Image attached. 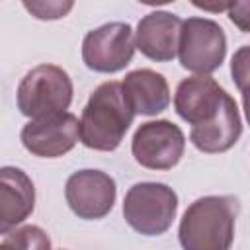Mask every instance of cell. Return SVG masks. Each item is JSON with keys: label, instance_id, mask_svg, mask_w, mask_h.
<instances>
[{"label": "cell", "instance_id": "obj_1", "mask_svg": "<svg viewBox=\"0 0 250 250\" xmlns=\"http://www.w3.org/2000/svg\"><path fill=\"white\" fill-rule=\"evenodd\" d=\"M135 115L123 84L117 80L102 82L82 109L80 143L90 150L111 152L125 139Z\"/></svg>", "mask_w": 250, "mask_h": 250}, {"label": "cell", "instance_id": "obj_2", "mask_svg": "<svg viewBox=\"0 0 250 250\" xmlns=\"http://www.w3.org/2000/svg\"><path fill=\"white\" fill-rule=\"evenodd\" d=\"M240 201L234 195H203L188 205L180 219L182 250H230Z\"/></svg>", "mask_w": 250, "mask_h": 250}, {"label": "cell", "instance_id": "obj_3", "mask_svg": "<svg viewBox=\"0 0 250 250\" xmlns=\"http://www.w3.org/2000/svg\"><path fill=\"white\" fill-rule=\"evenodd\" d=\"M74 86L68 72L57 64H37L18 84L16 104L21 115L39 119L62 113L72 104Z\"/></svg>", "mask_w": 250, "mask_h": 250}, {"label": "cell", "instance_id": "obj_4", "mask_svg": "<svg viewBox=\"0 0 250 250\" xmlns=\"http://www.w3.org/2000/svg\"><path fill=\"white\" fill-rule=\"evenodd\" d=\"M178 213V193L162 182H139L123 197L125 223L143 236L164 234Z\"/></svg>", "mask_w": 250, "mask_h": 250}, {"label": "cell", "instance_id": "obj_5", "mask_svg": "<svg viewBox=\"0 0 250 250\" xmlns=\"http://www.w3.org/2000/svg\"><path fill=\"white\" fill-rule=\"evenodd\" d=\"M227 57L225 29L209 18H188L182 25L178 59L180 64L195 76H209L221 68Z\"/></svg>", "mask_w": 250, "mask_h": 250}, {"label": "cell", "instance_id": "obj_6", "mask_svg": "<svg viewBox=\"0 0 250 250\" xmlns=\"http://www.w3.org/2000/svg\"><path fill=\"white\" fill-rule=\"evenodd\" d=\"M137 51L135 31L125 21H109L92 31L82 39V61L84 64L102 74H113L123 70Z\"/></svg>", "mask_w": 250, "mask_h": 250}, {"label": "cell", "instance_id": "obj_7", "mask_svg": "<svg viewBox=\"0 0 250 250\" xmlns=\"http://www.w3.org/2000/svg\"><path fill=\"white\" fill-rule=\"evenodd\" d=\"M184 150L186 135L168 119L141 123L131 141L133 158L148 170H172L182 160Z\"/></svg>", "mask_w": 250, "mask_h": 250}, {"label": "cell", "instance_id": "obj_8", "mask_svg": "<svg viewBox=\"0 0 250 250\" xmlns=\"http://www.w3.org/2000/svg\"><path fill=\"white\" fill-rule=\"evenodd\" d=\"M232 96L211 76L184 78L174 94V109L191 129L207 127L219 119Z\"/></svg>", "mask_w": 250, "mask_h": 250}, {"label": "cell", "instance_id": "obj_9", "mask_svg": "<svg viewBox=\"0 0 250 250\" xmlns=\"http://www.w3.org/2000/svg\"><path fill=\"white\" fill-rule=\"evenodd\" d=\"M115 180L102 170H76L64 184V199L70 211L84 221H98L109 215L115 205Z\"/></svg>", "mask_w": 250, "mask_h": 250}, {"label": "cell", "instance_id": "obj_10", "mask_svg": "<svg viewBox=\"0 0 250 250\" xmlns=\"http://www.w3.org/2000/svg\"><path fill=\"white\" fill-rule=\"evenodd\" d=\"M20 141L37 158H59L80 141V121L70 111L29 119L20 131Z\"/></svg>", "mask_w": 250, "mask_h": 250}, {"label": "cell", "instance_id": "obj_11", "mask_svg": "<svg viewBox=\"0 0 250 250\" xmlns=\"http://www.w3.org/2000/svg\"><path fill=\"white\" fill-rule=\"evenodd\" d=\"M184 20L172 12L156 10L143 16L137 23V49L150 61L168 62L178 57Z\"/></svg>", "mask_w": 250, "mask_h": 250}, {"label": "cell", "instance_id": "obj_12", "mask_svg": "<svg viewBox=\"0 0 250 250\" xmlns=\"http://www.w3.org/2000/svg\"><path fill=\"white\" fill-rule=\"evenodd\" d=\"M35 209V186L31 178L16 166L0 170V232L18 229Z\"/></svg>", "mask_w": 250, "mask_h": 250}, {"label": "cell", "instance_id": "obj_13", "mask_svg": "<svg viewBox=\"0 0 250 250\" xmlns=\"http://www.w3.org/2000/svg\"><path fill=\"white\" fill-rule=\"evenodd\" d=\"M121 84L133 111L139 115H158L170 105V86L164 74L152 68L131 70Z\"/></svg>", "mask_w": 250, "mask_h": 250}, {"label": "cell", "instance_id": "obj_14", "mask_svg": "<svg viewBox=\"0 0 250 250\" xmlns=\"http://www.w3.org/2000/svg\"><path fill=\"white\" fill-rule=\"evenodd\" d=\"M242 135V119L234 98L227 104L225 111L207 127H197L189 131L191 145L205 154H221L230 150Z\"/></svg>", "mask_w": 250, "mask_h": 250}, {"label": "cell", "instance_id": "obj_15", "mask_svg": "<svg viewBox=\"0 0 250 250\" xmlns=\"http://www.w3.org/2000/svg\"><path fill=\"white\" fill-rule=\"evenodd\" d=\"M0 250H51V238L41 227L23 225L2 234Z\"/></svg>", "mask_w": 250, "mask_h": 250}, {"label": "cell", "instance_id": "obj_16", "mask_svg": "<svg viewBox=\"0 0 250 250\" xmlns=\"http://www.w3.org/2000/svg\"><path fill=\"white\" fill-rule=\"evenodd\" d=\"M23 8L37 20H61L72 8L74 2H61V0H31L23 2Z\"/></svg>", "mask_w": 250, "mask_h": 250}, {"label": "cell", "instance_id": "obj_17", "mask_svg": "<svg viewBox=\"0 0 250 250\" xmlns=\"http://www.w3.org/2000/svg\"><path fill=\"white\" fill-rule=\"evenodd\" d=\"M230 76L238 92L250 88V45H242L230 59Z\"/></svg>", "mask_w": 250, "mask_h": 250}, {"label": "cell", "instance_id": "obj_18", "mask_svg": "<svg viewBox=\"0 0 250 250\" xmlns=\"http://www.w3.org/2000/svg\"><path fill=\"white\" fill-rule=\"evenodd\" d=\"M227 16L242 33H250V0L230 2Z\"/></svg>", "mask_w": 250, "mask_h": 250}, {"label": "cell", "instance_id": "obj_19", "mask_svg": "<svg viewBox=\"0 0 250 250\" xmlns=\"http://www.w3.org/2000/svg\"><path fill=\"white\" fill-rule=\"evenodd\" d=\"M229 4H230V2H225V4H199V2H193L195 8L209 10V12H223V10H229Z\"/></svg>", "mask_w": 250, "mask_h": 250}, {"label": "cell", "instance_id": "obj_20", "mask_svg": "<svg viewBox=\"0 0 250 250\" xmlns=\"http://www.w3.org/2000/svg\"><path fill=\"white\" fill-rule=\"evenodd\" d=\"M242 107H244V115H246V121L250 125V88L242 90Z\"/></svg>", "mask_w": 250, "mask_h": 250}]
</instances>
